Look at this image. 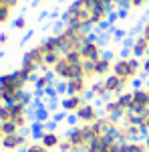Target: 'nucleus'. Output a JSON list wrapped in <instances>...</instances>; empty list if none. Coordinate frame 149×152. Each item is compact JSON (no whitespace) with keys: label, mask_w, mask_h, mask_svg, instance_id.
Listing matches in <instances>:
<instances>
[{"label":"nucleus","mask_w":149,"mask_h":152,"mask_svg":"<svg viewBox=\"0 0 149 152\" xmlns=\"http://www.w3.org/2000/svg\"><path fill=\"white\" fill-rule=\"evenodd\" d=\"M4 136H6V132H4V128H2V124H0V144H2V140H4Z\"/></svg>","instance_id":"a878e982"},{"label":"nucleus","mask_w":149,"mask_h":152,"mask_svg":"<svg viewBox=\"0 0 149 152\" xmlns=\"http://www.w3.org/2000/svg\"><path fill=\"white\" fill-rule=\"evenodd\" d=\"M115 99H117V102H119V105L123 107V112H131V107H133V89L123 91L121 95H117Z\"/></svg>","instance_id":"f3484780"},{"label":"nucleus","mask_w":149,"mask_h":152,"mask_svg":"<svg viewBox=\"0 0 149 152\" xmlns=\"http://www.w3.org/2000/svg\"><path fill=\"white\" fill-rule=\"evenodd\" d=\"M28 26V20H26V16H18L16 20H14V28L16 31H24Z\"/></svg>","instance_id":"412c9836"},{"label":"nucleus","mask_w":149,"mask_h":152,"mask_svg":"<svg viewBox=\"0 0 149 152\" xmlns=\"http://www.w3.org/2000/svg\"><path fill=\"white\" fill-rule=\"evenodd\" d=\"M28 144H30V142H28V136L22 134V132H18V134H8V136H4V140L0 144V150L2 152H20V150H24Z\"/></svg>","instance_id":"7ed1b4c3"},{"label":"nucleus","mask_w":149,"mask_h":152,"mask_svg":"<svg viewBox=\"0 0 149 152\" xmlns=\"http://www.w3.org/2000/svg\"><path fill=\"white\" fill-rule=\"evenodd\" d=\"M143 73L149 77V59H145V61H143Z\"/></svg>","instance_id":"b1692460"},{"label":"nucleus","mask_w":149,"mask_h":152,"mask_svg":"<svg viewBox=\"0 0 149 152\" xmlns=\"http://www.w3.org/2000/svg\"><path fill=\"white\" fill-rule=\"evenodd\" d=\"M53 77H55V75H53V73H36V77H35V89L36 91H40V94H42V91H50V89H53Z\"/></svg>","instance_id":"4468645a"},{"label":"nucleus","mask_w":149,"mask_h":152,"mask_svg":"<svg viewBox=\"0 0 149 152\" xmlns=\"http://www.w3.org/2000/svg\"><path fill=\"white\" fill-rule=\"evenodd\" d=\"M93 69H95V79H105L107 75H111V71H113L111 55H103L97 61H93Z\"/></svg>","instance_id":"9b49d317"},{"label":"nucleus","mask_w":149,"mask_h":152,"mask_svg":"<svg viewBox=\"0 0 149 152\" xmlns=\"http://www.w3.org/2000/svg\"><path fill=\"white\" fill-rule=\"evenodd\" d=\"M141 35H143V37H145V39L149 41V18L145 20V24H143V31H141Z\"/></svg>","instance_id":"5701e85b"},{"label":"nucleus","mask_w":149,"mask_h":152,"mask_svg":"<svg viewBox=\"0 0 149 152\" xmlns=\"http://www.w3.org/2000/svg\"><path fill=\"white\" fill-rule=\"evenodd\" d=\"M149 110V87H133V107L135 116H143Z\"/></svg>","instance_id":"39448f33"},{"label":"nucleus","mask_w":149,"mask_h":152,"mask_svg":"<svg viewBox=\"0 0 149 152\" xmlns=\"http://www.w3.org/2000/svg\"><path fill=\"white\" fill-rule=\"evenodd\" d=\"M38 142L42 144V146H46L50 152H55L60 148V142H63V136L58 134V130L53 126V124H46L45 132L40 134V138H38Z\"/></svg>","instance_id":"423d86ee"},{"label":"nucleus","mask_w":149,"mask_h":152,"mask_svg":"<svg viewBox=\"0 0 149 152\" xmlns=\"http://www.w3.org/2000/svg\"><path fill=\"white\" fill-rule=\"evenodd\" d=\"M145 2H147V6H149V0H145Z\"/></svg>","instance_id":"c85d7f7f"},{"label":"nucleus","mask_w":149,"mask_h":152,"mask_svg":"<svg viewBox=\"0 0 149 152\" xmlns=\"http://www.w3.org/2000/svg\"><path fill=\"white\" fill-rule=\"evenodd\" d=\"M36 2H50V0H36Z\"/></svg>","instance_id":"cd10ccee"},{"label":"nucleus","mask_w":149,"mask_h":152,"mask_svg":"<svg viewBox=\"0 0 149 152\" xmlns=\"http://www.w3.org/2000/svg\"><path fill=\"white\" fill-rule=\"evenodd\" d=\"M50 73H53L57 79H60V81H71V79H75V77H85L83 61H81V63H73V61H69L65 55H60V59L55 63V67L50 69Z\"/></svg>","instance_id":"f03ea898"},{"label":"nucleus","mask_w":149,"mask_h":152,"mask_svg":"<svg viewBox=\"0 0 149 152\" xmlns=\"http://www.w3.org/2000/svg\"><path fill=\"white\" fill-rule=\"evenodd\" d=\"M103 43L99 39L91 37L83 47H81V59L83 61H97L99 57H103Z\"/></svg>","instance_id":"0eeeda50"},{"label":"nucleus","mask_w":149,"mask_h":152,"mask_svg":"<svg viewBox=\"0 0 149 152\" xmlns=\"http://www.w3.org/2000/svg\"><path fill=\"white\" fill-rule=\"evenodd\" d=\"M12 10H14V8L6 4V0H0V26L6 24L12 18Z\"/></svg>","instance_id":"a211bd4d"},{"label":"nucleus","mask_w":149,"mask_h":152,"mask_svg":"<svg viewBox=\"0 0 149 152\" xmlns=\"http://www.w3.org/2000/svg\"><path fill=\"white\" fill-rule=\"evenodd\" d=\"M85 102H87L85 95H69V94H65L63 97H60V102H58V107L63 110V114L75 116L81 107L85 105Z\"/></svg>","instance_id":"6e6552de"},{"label":"nucleus","mask_w":149,"mask_h":152,"mask_svg":"<svg viewBox=\"0 0 149 152\" xmlns=\"http://www.w3.org/2000/svg\"><path fill=\"white\" fill-rule=\"evenodd\" d=\"M20 152H50V150H48L46 146H42L40 142H30V144H28L24 150H20Z\"/></svg>","instance_id":"6ab92c4d"},{"label":"nucleus","mask_w":149,"mask_h":152,"mask_svg":"<svg viewBox=\"0 0 149 152\" xmlns=\"http://www.w3.org/2000/svg\"><path fill=\"white\" fill-rule=\"evenodd\" d=\"M147 59H149V55H147Z\"/></svg>","instance_id":"c756f323"},{"label":"nucleus","mask_w":149,"mask_h":152,"mask_svg":"<svg viewBox=\"0 0 149 152\" xmlns=\"http://www.w3.org/2000/svg\"><path fill=\"white\" fill-rule=\"evenodd\" d=\"M113 75L117 77H121L127 85H133V83L137 81L139 73H143V63L139 61L137 57H119L117 61H113V71H111Z\"/></svg>","instance_id":"f257e3e1"},{"label":"nucleus","mask_w":149,"mask_h":152,"mask_svg":"<svg viewBox=\"0 0 149 152\" xmlns=\"http://www.w3.org/2000/svg\"><path fill=\"white\" fill-rule=\"evenodd\" d=\"M99 118H101V112L93 102H85V105L75 114V120L79 124H85V126H91L95 122H99Z\"/></svg>","instance_id":"20e7f679"},{"label":"nucleus","mask_w":149,"mask_h":152,"mask_svg":"<svg viewBox=\"0 0 149 152\" xmlns=\"http://www.w3.org/2000/svg\"><path fill=\"white\" fill-rule=\"evenodd\" d=\"M143 142H145V146H147V152H149V134L145 136V138H143Z\"/></svg>","instance_id":"bb28decb"},{"label":"nucleus","mask_w":149,"mask_h":152,"mask_svg":"<svg viewBox=\"0 0 149 152\" xmlns=\"http://www.w3.org/2000/svg\"><path fill=\"white\" fill-rule=\"evenodd\" d=\"M63 83H65V94L69 95H87L91 89V83L85 77H75L71 81H63Z\"/></svg>","instance_id":"1a4fd4ad"},{"label":"nucleus","mask_w":149,"mask_h":152,"mask_svg":"<svg viewBox=\"0 0 149 152\" xmlns=\"http://www.w3.org/2000/svg\"><path fill=\"white\" fill-rule=\"evenodd\" d=\"M105 87H107V94H109V97H117V95H121L123 91H127L129 89V85H127L121 77H117V75H107L103 79Z\"/></svg>","instance_id":"9d476101"},{"label":"nucleus","mask_w":149,"mask_h":152,"mask_svg":"<svg viewBox=\"0 0 149 152\" xmlns=\"http://www.w3.org/2000/svg\"><path fill=\"white\" fill-rule=\"evenodd\" d=\"M40 47L45 53H63V49H60V43H58V37L57 35H50L46 37L45 41L40 43Z\"/></svg>","instance_id":"dca6fc26"},{"label":"nucleus","mask_w":149,"mask_h":152,"mask_svg":"<svg viewBox=\"0 0 149 152\" xmlns=\"http://www.w3.org/2000/svg\"><path fill=\"white\" fill-rule=\"evenodd\" d=\"M89 95L95 97V99H109V94H107V87H105L103 79H95V81L91 83Z\"/></svg>","instance_id":"2eb2a0df"},{"label":"nucleus","mask_w":149,"mask_h":152,"mask_svg":"<svg viewBox=\"0 0 149 152\" xmlns=\"http://www.w3.org/2000/svg\"><path fill=\"white\" fill-rule=\"evenodd\" d=\"M83 71H85V79H95V69H93V61H83Z\"/></svg>","instance_id":"aec40b11"},{"label":"nucleus","mask_w":149,"mask_h":152,"mask_svg":"<svg viewBox=\"0 0 149 152\" xmlns=\"http://www.w3.org/2000/svg\"><path fill=\"white\" fill-rule=\"evenodd\" d=\"M6 43H8V35L2 33V35H0V45H6Z\"/></svg>","instance_id":"393cba45"},{"label":"nucleus","mask_w":149,"mask_h":152,"mask_svg":"<svg viewBox=\"0 0 149 152\" xmlns=\"http://www.w3.org/2000/svg\"><path fill=\"white\" fill-rule=\"evenodd\" d=\"M129 4H131V8H141V6H145L147 2H145V0H129Z\"/></svg>","instance_id":"4be33fe9"},{"label":"nucleus","mask_w":149,"mask_h":152,"mask_svg":"<svg viewBox=\"0 0 149 152\" xmlns=\"http://www.w3.org/2000/svg\"><path fill=\"white\" fill-rule=\"evenodd\" d=\"M131 53H133V57H137V59L147 57L149 55V41L143 35H137L131 41Z\"/></svg>","instance_id":"f8f14e48"},{"label":"nucleus","mask_w":149,"mask_h":152,"mask_svg":"<svg viewBox=\"0 0 149 152\" xmlns=\"http://www.w3.org/2000/svg\"><path fill=\"white\" fill-rule=\"evenodd\" d=\"M123 107L119 105V102L115 99V97H109V99H105L103 104V116H109V118H115V120H121L123 118Z\"/></svg>","instance_id":"ddd939ff"}]
</instances>
